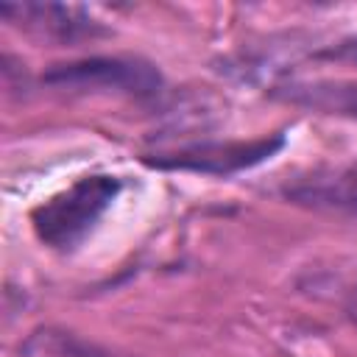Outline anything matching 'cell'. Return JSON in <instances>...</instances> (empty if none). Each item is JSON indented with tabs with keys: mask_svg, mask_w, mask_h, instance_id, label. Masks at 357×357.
Wrapping results in <instances>:
<instances>
[{
	"mask_svg": "<svg viewBox=\"0 0 357 357\" xmlns=\"http://www.w3.org/2000/svg\"><path fill=\"white\" fill-rule=\"evenodd\" d=\"M120 192V178L114 176H84L67 190L50 195L31 212V223L36 237L50 248H73L78 245L89 229L100 220V215L112 206Z\"/></svg>",
	"mask_w": 357,
	"mask_h": 357,
	"instance_id": "cell-1",
	"label": "cell"
},
{
	"mask_svg": "<svg viewBox=\"0 0 357 357\" xmlns=\"http://www.w3.org/2000/svg\"><path fill=\"white\" fill-rule=\"evenodd\" d=\"M50 86L81 92H120L134 98H153L162 89V73L142 59L126 56H89L67 64H53L42 75Z\"/></svg>",
	"mask_w": 357,
	"mask_h": 357,
	"instance_id": "cell-2",
	"label": "cell"
},
{
	"mask_svg": "<svg viewBox=\"0 0 357 357\" xmlns=\"http://www.w3.org/2000/svg\"><path fill=\"white\" fill-rule=\"evenodd\" d=\"M282 148H284V134H265L248 142H198L190 148H178L173 153H159L156 159H145V162L159 170H192V173L229 176V173L262 165Z\"/></svg>",
	"mask_w": 357,
	"mask_h": 357,
	"instance_id": "cell-3",
	"label": "cell"
},
{
	"mask_svg": "<svg viewBox=\"0 0 357 357\" xmlns=\"http://www.w3.org/2000/svg\"><path fill=\"white\" fill-rule=\"evenodd\" d=\"M0 14L39 36V39H50V42H78V39H92L103 33V25L98 20H92V14L86 8L78 6H56V3H3Z\"/></svg>",
	"mask_w": 357,
	"mask_h": 357,
	"instance_id": "cell-4",
	"label": "cell"
},
{
	"mask_svg": "<svg viewBox=\"0 0 357 357\" xmlns=\"http://www.w3.org/2000/svg\"><path fill=\"white\" fill-rule=\"evenodd\" d=\"M290 204L324 212H357V165L315 170L282 190Z\"/></svg>",
	"mask_w": 357,
	"mask_h": 357,
	"instance_id": "cell-5",
	"label": "cell"
},
{
	"mask_svg": "<svg viewBox=\"0 0 357 357\" xmlns=\"http://www.w3.org/2000/svg\"><path fill=\"white\" fill-rule=\"evenodd\" d=\"M273 95L324 114L357 117V81H293L276 86Z\"/></svg>",
	"mask_w": 357,
	"mask_h": 357,
	"instance_id": "cell-6",
	"label": "cell"
},
{
	"mask_svg": "<svg viewBox=\"0 0 357 357\" xmlns=\"http://www.w3.org/2000/svg\"><path fill=\"white\" fill-rule=\"evenodd\" d=\"M22 357H123L95 340H86L61 326H39L20 346Z\"/></svg>",
	"mask_w": 357,
	"mask_h": 357,
	"instance_id": "cell-7",
	"label": "cell"
}]
</instances>
